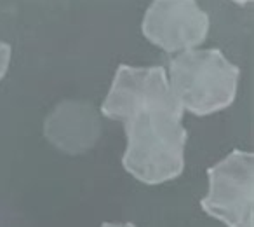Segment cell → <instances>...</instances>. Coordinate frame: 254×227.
<instances>
[{
    "label": "cell",
    "mask_w": 254,
    "mask_h": 227,
    "mask_svg": "<svg viewBox=\"0 0 254 227\" xmlns=\"http://www.w3.org/2000/svg\"><path fill=\"white\" fill-rule=\"evenodd\" d=\"M101 114L124 122L127 149L122 166L136 180L159 185L185 170L183 107L174 96L164 67L120 65Z\"/></svg>",
    "instance_id": "cell-1"
},
{
    "label": "cell",
    "mask_w": 254,
    "mask_h": 227,
    "mask_svg": "<svg viewBox=\"0 0 254 227\" xmlns=\"http://www.w3.org/2000/svg\"><path fill=\"white\" fill-rule=\"evenodd\" d=\"M240 68L219 49H188L169 63V86L183 109L198 117L235 102Z\"/></svg>",
    "instance_id": "cell-2"
},
{
    "label": "cell",
    "mask_w": 254,
    "mask_h": 227,
    "mask_svg": "<svg viewBox=\"0 0 254 227\" xmlns=\"http://www.w3.org/2000/svg\"><path fill=\"white\" fill-rule=\"evenodd\" d=\"M141 32L167 53L195 49L209 33V16L197 0H153L143 18Z\"/></svg>",
    "instance_id": "cell-4"
},
{
    "label": "cell",
    "mask_w": 254,
    "mask_h": 227,
    "mask_svg": "<svg viewBox=\"0 0 254 227\" xmlns=\"http://www.w3.org/2000/svg\"><path fill=\"white\" fill-rule=\"evenodd\" d=\"M11 54H12V47L7 42L0 40V81L7 74L9 63H11Z\"/></svg>",
    "instance_id": "cell-6"
},
{
    "label": "cell",
    "mask_w": 254,
    "mask_h": 227,
    "mask_svg": "<svg viewBox=\"0 0 254 227\" xmlns=\"http://www.w3.org/2000/svg\"><path fill=\"white\" fill-rule=\"evenodd\" d=\"M207 177L202 210L228 227H254V154L232 150L209 168Z\"/></svg>",
    "instance_id": "cell-3"
},
{
    "label": "cell",
    "mask_w": 254,
    "mask_h": 227,
    "mask_svg": "<svg viewBox=\"0 0 254 227\" xmlns=\"http://www.w3.org/2000/svg\"><path fill=\"white\" fill-rule=\"evenodd\" d=\"M232 2H235V4H240V5H246V4H249V2H253V0H232Z\"/></svg>",
    "instance_id": "cell-8"
},
{
    "label": "cell",
    "mask_w": 254,
    "mask_h": 227,
    "mask_svg": "<svg viewBox=\"0 0 254 227\" xmlns=\"http://www.w3.org/2000/svg\"><path fill=\"white\" fill-rule=\"evenodd\" d=\"M99 128L98 112L91 103L61 102L46 119L44 135L54 147L77 156L94 147Z\"/></svg>",
    "instance_id": "cell-5"
},
{
    "label": "cell",
    "mask_w": 254,
    "mask_h": 227,
    "mask_svg": "<svg viewBox=\"0 0 254 227\" xmlns=\"http://www.w3.org/2000/svg\"><path fill=\"white\" fill-rule=\"evenodd\" d=\"M101 227H136L134 224L131 222H126V224H112V222H105Z\"/></svg>",
    "instance_id": "cell-7"
}]
</instances>
